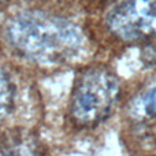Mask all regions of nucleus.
<instances>
[{
    "mask_svg": "<svg viewBox=\"0 0 156 156\" xmlns=\"http://www.w3.org/2000/svg\"><path fill=\"white\" fill-rule=\"evenodd\" d=\"M14 105V89L7 74L0 67V121L10 114Z\"/></svg>",
    "mask_w": 156,
    "mask_h": 156,
    "instance_id": "obj_4",
    "label": "nucleus"
},
{
    "mask_svg": "<svg viewBox=\"0 0 156 156\" xmlns=\"http://www.w3.org/2000/svg\"><path fill=\"white\" fill-rule=\"evenodd\" d=\"M119 97V81L107 67L94 66L81 71L73 93L70 112L78 126L92 127L104 121Z\"/></svg>",
    "mask_w": 156,
    "mask_h": 156,
    "instance_id": "obj_2",
    "label": "nucleus"
},
{
    "mask_svg": "<svg viewBox=\"0 0 156 156\" xmlns=\"http://www.w3.org/2000/svg\"><path fill=\"white\" fill-rule=\"evenodd\" d=\"M107 27L123 41L156 36V0H119L107 14Z\"/></svg>",
    "mask_w": 156,
    "mask_h": 156,
    "instance_id": "obj_3",
    "label": "nucleus"
},
{
    "mask_svg": "<svg viewBox=\"0 0 156 156\" xmlns=\"http://www.w3.org/2000/svg\"><path fill=\"white\" fill-rule=\"evenodd\" d=\"M7 0H0V4H3V3H5Z\"/></svg>",
    "mask_w": 156,
    "mask_h": 156,
    "instance_id": "obj_6",
    "label": "nucleus"
},
{
    "mask_svg": "<svg viewBox=\"0 0 156 156\" xmlns=\"http://www.w3.org/2000/svg\"><path fill=\"white\" fill-rule=\"evenodd\" d=\"M143 110L148 116H156V88H152L143 97Z\"/></svg>",
    "mask_w": 156,
    "mask_h": 156,
    "instance_id": "obj_5",
    "label": "nucleus"
},
{
    "mask_svg": "<svg viewBox=\"0 0 156 156\" xmlns=\"http://www.w3.org/2000/svg\"><path fill=\"white\" fill-rule=\"evenodd\" d=\"M4 36L19 55L41 65L71 60L83 47V34L77 25L37 10L23 11L10 18Z\"/></svg>",
    "mask_w": 156,
    "mask_h": 156,
    "instance_id": "obj_1",
    "label": "nucleus"
}]
</instances>
